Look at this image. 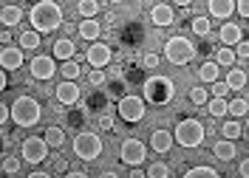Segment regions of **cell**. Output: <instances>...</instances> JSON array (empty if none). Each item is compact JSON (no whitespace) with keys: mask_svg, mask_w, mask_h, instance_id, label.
<instances>
[{"mask_svg":"<svg viewBox=\"0 0 249 178\" xmlns=\"http://www.w3.org/2000/svg\"><path fill=\"white\" fill-rule=\"evenodd\" d=\"M207 113L215 116V119L227 116L230 113V102H227V99H210V102H207Z\"/></svg>","mask_w":249,"mask_h":178,"instance_id":"484cf974","label":"cell"},{"mask_svg":"<svg viewBox=\"0 0 249 178\" xmlns=\"http://www.w3.org/2000/svg\"><path fill=\"white\" fill-rule=\"evenodd\" d=\"M99 9H102V3H96V0H82V3H77V12L82 20H93Z\"/></svg>","mask_w":249,"mask_h":178,"instance_id":"d4e9b609","label":"cell"},{"mask_svg":"<svg viewBox=\"0 0 249 178\" xmlns=\"http://www.w3.org/2000/svg\"><path fill=\"white\" fill-rule=\"evenodd\" d=\"M184 178H221L213 170V167H207V164H201V167H193V170H187Z\"/></svg>","mask_w":249,"mask_h":178,"instance_id":"1f68e13d","label":"cell"},{"mask_svg":"<svg viewBox=\"0 0 249 178\" xmlns=\"http://www.w3.org/2000/svg\"><path fill=\"white\" fill-rule=\"evenodd\" d=\"M142 65H144V68H150V71H153L156 65H159V54H147V57H142Z\"/></svg>","mask_w":249,"mask_h":178,"instance_id":"74e56055","label":"cell"},{"mask_svg":"<svg viewBox=\"0 0 249 178\" xmlns=\"http://www.w3.org/2000/svg\"><path fill=\"white\" fill-rule=\"evenodd\" d=\"M238 57H235V51L232 49H218V54H215V63L221 65V68H227V65H232Z\"/></svg>","mask_w":249,"mask_h":178,"instance_id":"836d02e7","label":"cell"},{"mask_svg":"<svg viewBox=\"0 0 249 178\" xmlns=\"http://www.w3.org/2000/svg\"><path fill=\"white\" fill-rule=\"evenodd\" d=\"M247 145H249V133H247Z\"/></svg>","mask_w":249,"mask_h":178,"instance_id":"f907efd6","label":"cell"},{"mask_svg":"<svg viewBox=\"0 0 249 178\" xmlns=\"http://www.w3.org/2000/svg\"><path fill=\"white\" fill-rule=\"evenodd\" d=\"M164 57H167L173 65H187L196 57V46H193L187 37H170V40L164 43Z\"/></svg>","mask_w":249,"mask_h":178,"instance_id":"277c9868","label":"cell"},{"mask_svg":"<svg viewBox=\"0 0 249 178\" xmlns=\"http://www.w3.org/2000/svg\"><path fill=\"white\" fill-rule=\"evenodd\" d=\"M99 128L102 130H113V116H102V119H99Z\"/></svg>","mask_w":249,"mask_h":178,"instance_id":"7bdbcfd3","label":"cell"},{"mask_svg":"<svg viewBox=\"0 0 249 178\" xmlns=\"http://www.w3.org/2000/svg\"><path fill=\"white\" fill-rule=\"evenodd\" d=\"M207 12H210L213 20H227L230 23V17L238 12V3H232V0H210L207 3Z\"/></svg>","mask_w":249,"mask_h":178,"instance_id":"7c38bea8","label":"cell"},{"mask_svg":"<svg viewBox=\"0 0 249 178\" xmlns=\"http://www.w3.org/2000/svg\"><path fill=\"white\" fill-rule=\"evenodd\" d=\"M29 20H31V32H37V34L57 32L62 23V6L54 3V0H40V3L31 6Z\"/></svg>","mask_w":249,"mask_h":178,"instance_id":"6da1fadb","label":"cell"},{"mask_svg":"<svg viewBox=\"0 0 249 178\" xmlns=\"http://www.w3.org/2000/svg\"><path fill=\"white\" fill-rule=\"evenodd\" d=\"M238 15L244 17V20H249V0H241L238 3Z\"/></svg>","mask_w":249,"mask_h":178,"instance_id":"b9f144b4","label":"cell"},{"mask_svg":"<svg viewBox=\"0 0 249 178\" xmlns=\"http://www.w3.org/2000/svg\"><path fill=\"white\" fill-rule=\"evenodd\" d=\"M116 113L122 116L124 122H130V125H136V122H142V116H144V99L139 97H122L119 99V105H116Z\"/></svg>","mask_w":249,"mask_h":178,"instance_id":"52a82bcc","label":"cell"},{"mask_svg":"<svg viewBox=\"0 0 249 178\" xmlns=\"http://www.w3.org/2000/svg\"><path fill=\"white\" fill-rule=\"evenodd\" d=\"M235 57H238V60H249V43L235 46Z\"/></svg>","mask_w":249,"mask_h":178,"instance_id":"ab89813d","label":"cell"},{"mask_svg":"<svg viewBox=\"0 0 249 178\" xmlns=\"http://www.w3.org/2000/svg\"><path fill=\"white\" fill-rule=\"evenodd\" d=\"M65 178H88L85 173H65Z\"/></svg>","mask_w":249,"mask_h":178,"instance_id":"7dc6e473","label":"cell"},{"mask_svg":"<svg viewBox=\"0 0 249 178\" xmlns=\"http://www.w3.org/2000/svg\"><path fill=\"white\" fill-rule=\"evenodd\" d=\"M213 156L221 159V162H232L235 159V145L232 142H227V139H221V142L213 145Z\"/></svg>","mask_w":249,"mask_h":178,"instance_id":"7402d4cb","label":"cell"},{"mask_svg":"<svg viewBox=\"0 0 249 178\" xmlns=\"http://www.w3.org/2000/svg\"><path fill=\"white\" fill-rule=\"evenodd\" d=\"M218 71H221V65H218L215 60H207V63L198 68V80L207 82V85H215L218 82Z\"/></svg>","mask_w":249,"mask_h":178,"instance_id":"ffe728a7","label":"cell"},{"mask_svg":"<svg viewBox=\"0 0 249 178\" xmlns=\"http://www.w3.org/2000/svg\"><path fill=\"white\" fill-rule=\"evenodd\" d=\"M150 23H153V26H159V29L173 26V23H176V12H173L170 3H156L153 9H150Z\"/></svg>","mask_w":249,"mask_h":178,"instance_id":"4fadbf2b","label":"cell"},{"mask_svg":"<svg viewBox=\"0 0 249 178\" xmlns=\"http://www.w3.org/2000/svg\"><path fill=\"white\" fill-rule=\"evenodd\" d=\"M17 170H20V159H15V156H6V159H3V173H6V176H15Z\"/></svg>","mask_w":249,"mask_h":178,"instance_id":"d590c367","label":"cell"},{"mask_svg":"<svg viewBox=\"0 0 249 178\" xmlns=\"http://www.w3.org/2000/svg\"><path fill=\"white\" fill-rule=\"evenodd\" d=\"M20 156H23V162H29V164L46 162V159H48V145H46V139H37V136H29V139H23Z\"/></svg>","mask_w":249,"mask_h":178,"instance_id":"8992f818","label":"cell"},{"mask_svg":"<svg viewBox=\"0 0 249 178\" xmlns=\"http://www.w3.org/2000/svg\"><path fill=\"white\" fill-rule=\"evenodd\" d=\"M247 71H241V68H230V74H227V85H230V91H244L247 88Z\"/></svg>","mask_w":249,"mask_h":178,"instance_id":"603a6c76","label":"cell"},{"mask_svg":"<svg viewBox=\"0 0 249 178\" xmlns=\"http://www.w3.org/2000/svg\"><path fill=\"white\" fill-rule=\"evenodd\" d=\"M173 136H176V145L181 147H201L204 145V125L198 119H181L176 130H173Z\"/></svg>","mask_w":249,"mask_h":178,"instance_id":"3957f363","label":"cell"},{"mask_svg":"<svg viewBox=\"0 0 249 178\" xmlns=\"http://www.w3.org/2000/svg\"><path fill=\"white\" fill-rule=\"evenodd\" d=\"M54 97H57L60 105H77V102H79V85H77V82L62 80L60 85H57V91H54Z\"/></svg>","mask_w":249,"mask_h":178,"instance_id":"5bb4252c","label":"cell"},{"mask_svg":"<svg viewBox=\"0 0 249 178\" xmlns=\"http://www.w3.org/2000/svg\"><path fill=\"white\" fill-rule=\"evenodd\" d=\"M210 91H213V99H227V94H230V85H227V80H224V82H215Z\"/></svg>","mask_w":249,"mask_h":178,"instance_id":"8d00e7d4","label":"cell"},{"mask_svg":"<svg viewBox=\"0 0 249 178\" xmlns=\"http://www.w3.org/2000/svg\"><path fill=\"white\" fill-rule=\"evenodd\" d=\"M190 29H193V34H198V37H207V34L213 32V20H210V17L196 15L193 20H190Z\"/></svg>","mask_w":249,"mask_h":178,"instance_id":"cb8c5ba5","label":"cell"},{"mask_svg":"<svg viewBox=\"0 0 249 178\" xmlns=\"http://www.w3.org/2000/svg\"><path fill=\"white\" fill-rule=\"evenodd\" d=\"M238 176L249 178V159H244V162H241V167H238Z\"/></svg>","mask_w":249,"mask_h":178,"instance_id":"ee69618b","label":"cell"},{"mask_svg":"<svg viewBox=\"0 0 249 178\" xmlns=\"http://www.w3.org/2000/svg\"><path fill=\"white\" fill-rule=\"evenodd\" d=\"M190 102H193V105H207V102H210L207 88H193V91H190Z\"/></svg>","mask_w":249,"mask_h":178,"instance_id":"e575fe53","label":"cell"},{"mask_svg":"<svg viewBox=\"0 0 249 178\" xmlns=\"http://www.w3.org/2000/svg\"><path fill=\"white\" fill-rule=\"evenodd\" d=\"M60 71H62V77H65L68 82H74L79 74H82V68H79L77 60H68V63H62V65H60Z\"/></svg>","mask_w":249,"mask_h":178,"instance_id":"4dcf8cb0","label":"cell"},{"mask_svg":"<svg viewBox=\"0 0 249 178\" xmlns=\"http://www.w3.org/2000/svg\"><path fill=\"white\" fill-rule=\"evenodd\" d=\"M88 82H91V85H102V82H105V71H91V74H88Z\"/></svg>","mask_w":249,"mask_h":178,"instance_id":"f35d334b","label":"cell"},{"mask_svg":"<svg viewBox=\"0 0 249 178\" xmlns=\"http://www.w3.org/2000/svg\"><path fill=\"white\" fill-rule=\"evenodd\" d=\"M230 116H235L238 122H241L244 116H249V99H244V97L232 99V102H230Z\"/></svg>","mask_w":249,"mask_h":178,"instance_id":"4316f807","label":"cell"},{"mask_svg":"<svg viewBox=\"0 0 249 178\" xmlns=\"http://www.w3.org/2000/svg\"><path fill=\"white\" fill-rule=\"evenodd\" d=\"M77 32H79V37H82V40H96V37L102 34V26H99L96 20H79Z\"/></svg>","mask_w":249,"mask_h":178,"instance_id":"44dd1931","label":"cell"},{"mask_svg":"<svg viewBox=\"0 0 249 178\" xmlns=\"http://www.w3.org/2000/svg\"><path fill=\"white\" fill-rule=\"evenodd\" d=\"M110 57H113L110 46H105V43H91L85 51V60H88V65H93V71H102L110 63Z\"/></svg>","mask_w":249,"mask_h":178,"instance_id":"30bf717a","label":"cell"},{"mask_svg":"<svg viewBox=\"0 0 249 178\" xmlns=\"http://www.w3.org/2000/svg\"><path fill=\"white\" fill-rule=\"evenodd\" d=\"M221 133H224V139H227V142H235V139H241L244 128H241V122H238V119H232V122H227V125L221 128Z\"/></svg>","mask_w":249,"mask_h":178,"instance_id":"f546056e","label":"cell"},{"mask_svg":"<svg viewBox=\"0 0 249 178\" xmlns=\"http://www.w3.org/2000/svg\"><path fill=\"white\" fill-rule=\"evenodd\" d=\"M29 68H31V77H34V80H51L54 71H57L54 57H46V54H37V57L31 60Z\"/></svg>","mask_w":249,"mask_h":178,"instance_id":"8fae6325","label":"cell"},{"mask_svg":"<svg viewBox=\"0 0 249 178\" xmlns=\"http://www.w3.org/2000/svg\"><path fill=\"white\" fill-rule=\"evenodd\" d=\"M99 178H119V176H116V173H102Z\"/></svg>","mask_w":249,"mask_h":178,"instance_id":"c3c4849f","label":"cell"},{"mask_svg":"<svg viewBox=\"0 0 249 178\" xmlns=\"http://www.w3.org/2000/svg\"><path fill=\"white\" fill-rule=\"evenodd\" d=\"M26 178H51V173H37V170H34V173H29Z\"/></svg>","mask_w":249,"mask_h":178,"instance_id":"bcb514c9","label":"cell"},{"mask_svg":"<svg viewBox=\"0 0 249 178\" xmlns=\"http://www.w3.org/2000/svg\"><path fill=\"white\" fill-rule=\"evenodd\" d=\"M0 65H3V71H6V74H9V71H17V68L23 65V49L3 46V51H0Z\"/></svg>","mask_w":249,"mask_h":178,"instance_id":"9a60e30c","label":"cell"},{"mask_svg":"<svg viewBox=\"0 0 249 178\" xmlns=\"http://www.w3.org/2000/svg\"><path fill=\"white\" fill-rule=\"evenodd\" d=\"M51 170H54V173H65V170H68V164H65V159H54V164H51Z\"/></svg>","mask_w":249,"mask_h":178,"instance_id":"60d3db41","label":"cell"},{"mask_svg":"<svg viewBox=\"0 0 249 178\" xmlns=\"http://www.w3.org/2000/svg\"><path fill=\"white\" fill-rule=\"evenodd\" d=\"M144 156H147V150H144V145H142L139 139H124L122 147H119V159L127 167H142Z\"/></svg>","mask_w":249,"mask_h":178,"instance_id":"ba28073f","label":"cell"},{"mask_svg":"<svg viewBox=\"0 0 249 178\" xmlns=\"http://www.w3.org/2000/svg\"><path fill=\"white\" fill-rule=\"evenodd\" d=\"M43 139H46L48 147H62V142H65V130L57 128V125H51V128L46 130V136H43Z\"/></svg>","mask_w":249,"mask_h":178,"instance_id":"83f0119b","label":"cell"},{"mask_svg":"<svg viewBox=\"0 0 249 178\" xmlns=\"http://www.w3.org/2000/svg\"><path fill=\"white\" fill-rule=\"evenodd\" d=\"M40 116H43V105L34 97H17L15 102H12V119H15L17 128H31V125H37Z\"/></svg>","mask_w":249,"mask_h":178,"instance_id":"7a4b0ae2","label":"cell"},{"mask_svg":"<svg viewBox=\"0 0 249 178\" xmlns=\"http://www.w3.org/2000/svg\"><path fill=\"white\" fill-rule=\"evenodd\" d=\"M130 178H147V170H142V167H133V170H130Z\"/></svg>","mask_w":249,"mask_h":178,"instance_id":"f6af8a7d","label":"cell"},{"mask_svg":"<svg viewBox=\"0 0 249 178\" xmlns=\"http://www.w3.org/2000/svg\"><path fill=\"white\" fill-rule=\"evenodd\" d=\"M102 153V139L96 133H77L74 139V156L82 162H93Z\"/></svg>","mask_w":249,"mask_h":178,"instance_id":"5b68a950","label":"cell"},{"mask_svg":"<svg viewBox=\"0 0 249 178\" xmlns=\"http://www.w3.org/2000/svg\"><path fill=\"white\" fill-rule=\"evenodd\" d=\"M173 139H176V136H173L170 130H153V133H150V150H153V153H170Z\"/></svg>","mask_w":249,"mask_h":178,"instance_id":"2e32d148","label":"cell"},{"mask_svg":"<svg viewBox=\"0 0 249 178\" xmlns=\"http://www.w3.org/2000/svg\"><path fill=\"white\" fill-rule=\"evenodd\" d=\"M173 97V82L164 80V77H153V80H147L144 85V99H150V102H167Z\"/></svg>","mask_w":249,"mask_h":178,"instance_id":"9c48e42d","label":"cell"},{"mask_svg":"<svg viewBox=\"0 0 249 178\" xmlns=\"http://www.w3.org/2000/svg\"><path fill=\"white\" fill-rule=\"evenodd\" d=\"M23 20V9L15 6V3H3L0 6V23H3V29H12Z\"/></svg>","mask_w":249,"mask_h":178,"instance_id":"e0dca14e","label":"cell"},{"mask_svg":"<svg viewBox=\"0 0 249 178\" xmlns=\"http://www.w3.org/2000/svg\"><path fill=\"white\" fill-rule=\"evenodd\" d=\"M218 37H221L224 49H230V46H241V43H244V40H241V26H238V23H224Z\"/></svg>","mask_w":249,"mask_h":178,"instance_id":"ac0fdd59","label":"cell"},{"mask_svg":"<svg viewBox=\"0 0 249 178\" xmlns=\"http://www.w3.org/2000/svg\"><path fill=\"white\" fill-rule=\"evenodd\" d=\"M20 49H23V51L40 49V34H37V32H23V34H20Z\"/></svg>","mask_w":249,"mask_h":178,"instance_id":"f1b7e54d","label":"cell"},{"mask_svg":"<svg viewBox=\"0 0 249 178\" xmlns=\"http://www.w3.org/2000/svg\"><path fill=\"white\" fill-rule=\"evenodd\" d=\"M247 128H249V116H247Z\"/></svg>","mask_w":249,"mask_h":178,"instance_id":"681fc988","label":"cell"},{"mask_svg":"<svg viewBox=\"0 0 249 178\" xmlns=\"http://www.w3.org/2000/svg\"><path fill=\"white\" fill-rule=\"evenodd\" d=\"M167 176H170V167L164 162H153L147 167V178H167Z\"/></svg>","mask_w":249,"mask_h":178,"instance_id":"d6a6232c","label":"cell"},{"mask_svg":"<svg viewBox=\"0 0 249 178\" xmlns=\"http://www.w3.org/2000/svg\"><path fill=\"white\" fill-rule=\"evenodd\" d=\"M54 60H62V63H68V60H74V43L68 40V37H62V40H54Z\"/></svg>","mask_w":249,"mask_h":178,"instance_id":"d6986e66","label":"cell"}]
</instances>
